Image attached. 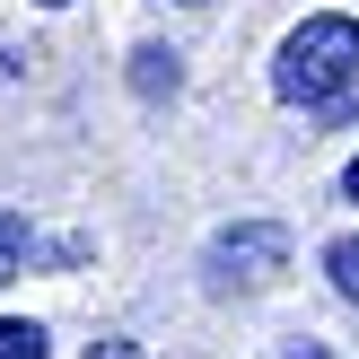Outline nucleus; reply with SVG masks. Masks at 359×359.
Listing matches in <instances>:
<instances>
[{
	"label": "nucleus",
	"instance_id": "nucleus-1",
	"mask_svg": "<svg viewBox=\"0 0 359 359\" xmlns=\"http://www.w3.org/2000/svg\"><path fill=\"white\" fill-rule=\"evenodd\" d=\"M351 79H359V27L351 18H307L272 62V88L290 105H333Z\"/></svg>",
	"mask_w": 359,
	"mask_h": 359
},
{
	"label": "nucleus",
	"instance_id": "nucleus-2",
	"mask_svg": "<svg viewBox=\"0 0 359 359\" xmlns=\"http://www.w3.org/2000/svg\"><path fill=\"white\" fill-rule=\"evenodd\" d=\"M280 255H290L280 228H237V237H219V255H210V263H280Z\"/></svg>",
	"mask_w": 359,
	"mask_h": 359
},
{
	"label": "nucleus",
	"instance_id": "nucleus-3",
	"mask_svg": "<svg viewBox=\"0 0 359 359\" xmlns=\"http://www.w3.org/2000/svg\"><path fill=\"white\" fill-rule=\"evenodd\" d=\"M27 219H18V210H0V280H18V272H27Z\"/></svg>",
	"mask_w": 359,
	"mask_h": 359
},
{
	"label": "nucleus",
	"instance_id": "nucleus-4",
	"mask_svg": "<svg viewBox=\"0 0 359 359\" xmlns=\"http://www.w3.org/2000/svg\"><path fill=\"white\" fill-rule=\"evenodd\" d=\"M325 272H333V290L359 307V237H342V245H333V255H325Z\"/></svg>",
	"mask_w": 359,
	"mask_h": 359
},
{
	"label": "nucleus",
	"instance_id": "nucleus-5",
	"mask_svg": "<svg viewBox=\"0 0 359 359\" xmlns=\"http://www.w3.org/2000/svg\"><path fill=\"white\" fill-rule=\"evenodd\" d=\"M0 359H44V333L35 325H0Z\"/></svg>",
	"mask_w": 359,
	"mask_h": 359
},
{
	"label": "nucleus",
	"instance_id": "nucleus-6",
	"mask_svg": "<svg viewBox=\"0 0 359 359\" xmlns=\"http://www.w3.org/2000/svg\"><path fill=\"white\" fill-rule=\"evenodd\" d=\"M342 193H351V202H359V158H351V175H342Z\"/></svg>",
	"mask_w": 359,
	"mask_h": 359
},
{
	"label": "nucleus",
	"instance_id": "nucleus-7",
	"mask_svg": "<svg viewBox=\"0 0 359 359\" xmlns=\"http://www.w3.org/2000/svg\"><path fill=\"white\" fill-rule=\"evenodd\" d=\"M97 359H123V351H114V342H105V351H97Z\"/></svg>",
	"mask_w": 359,
	"mask_h": 359
},
{
	"label": "nucleus",
	"instance_id": "nucleus-8",
	"mask_svg": "<svg viewBox=\"0 0 359 359\" xmlns=\"http://www.w3.org/2000/svg\"><path fill=\"white\" fill-rule=\"evenodd\" d=\"M290 359H325V351H290Z\"/></svg>",
	"mask_w": 359,
	"mask_h": 359
},
{
	"label": "nucleus",
	"instance_id": "nucleus-9",
	"mask_svg": "<svg viewBox=\"0 0 359 359\" xmlns=\"http://www.w3.org/2000/svg\"><path fill=\"white\" fill-rule=\"evenodd\" d=\"M44 9H70V0H44Z\"/></svg>",
	"mask_w": 359,
	"mask_h": 359
}]
</instances>
